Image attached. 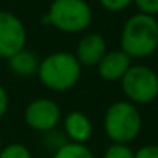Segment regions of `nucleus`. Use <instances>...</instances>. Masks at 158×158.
<instances>
[{"label":"nucleus","mask_w":158,"mask_h":158,"mask_svg":"<svg viewBox=\"0 0 158 158\" xmlns=\"http://www.w3.org/2000/svg\"><path fill=\"white\" fill-rule=\"evenodd\" d=\"M104 158H135V152L129 144L113 143L104 152Z\"/></svg>","instance_id":"4468645a"},{"label":"nucleus","mask_w":158,"mask_h":158,"mask_svg":"<svg viewBox=\"0 0 158 158\" xmlns=\"http://www.w3.org/2000/svg\"><path fill=\"white\" fill-rule=\"evenodd\" d=\"M8 106H10V98H8V93L6 90L0 85V118H2L6 110H8Z\"/></svg>","instance_id":"a211bd4d"},{"label":"nucleus","mask_w":158,"mask_h":158,"mask_svg":"<svg viewBox=\"0 0 158 158\" xmlns=\"http://www.w3.org/2000/svg\"><path fill=\"white\" fill-rule=\"evenodd\" d=\"M121 89L132 104H150L158 98V74L147 65H130L121 79Z\"/></svg>","instance_id":"39448f33"},{"label":"nucleus","mask_w":158,"mask_h":158,"mask_svg":"<svg viewBox=\"0 0 158 158\" xmlns=\"http://www.w3.org/2000/svg\"><path fill=\"white\" fill-rule=\"evenodd\" d=\"M135 158H158V144L143 146L135 152Z\"/></svg>","instance_id":"f3484780"},{"label":"nucleus","mask_w":158,"mask_h":158,"mask_svg":"<svg viewBox=\"0 0 158 158\" xmlns=\"http://www.w3.org/2000/svg\"><path fill=\"white\" fill-rule=\"evenodd\" d=\"M27 44L23 22L10 11H0V57L8 59Z\"/></svg>","instance_id":"423d86ee"},{"label":"nucleus","mask_w":158,"mask_h":158,"mask_svg":"<svg viewBox=\"0 0 158 158\" xmlns=\"http://www.w3.org/2000/svg\"><path fill=\"white\" fill-rule=\"evenodd\" d=\"M25 123L33 130L51 132L60 123V109L53 99H34L25 109Z\"/></svg>","instance_id":"0eeeda50"},{"label":"nucleus","mask_w":158,"mask_h":158,"mask_svg":"<svg viewBox=\"0 0 158 158\" xmlns=\"http://www.w3.org/2000/svg\"><path fill=\"white\" fill-rule=\"evenodd\" d=\"M0 158H31V152L20 143H13L0 149Z\"/></svg>","instance_id":"ddd939ff"},{"label":"nucleus","mask_w":158,"mask_h":158,"mask_svg":"<svg viewBox=\"0 0 158 158\" xmlns=\"http://www.w3.org/2000/svg\"><path fill=\"white\" fill-rule=\"evenodd\" d=\"M141 113L130 101H116L106 110L104 132L113 143L129 144L141 132Z\"/></svg>","instance_id":"7ed1b4c3"},{"label":"nucleus","mask_w":158,"mask_h":158,"mask_svg":"<svg viewBox=\"0 0 158 158\" xmlns=\"http://www.w3.org/2000/svg\"><path fill=\"white\" fill-rule=\"evenodd\" d=\"M6 62H8V68L20 77H28V76L37 74V68L40 64L37 54L27 48H22L20 51H17L16 54L8 57Z\"/></svg>","instance_id":"9b49d317"},{"label":"nucleus","mask_w":158,"mask_h":158,"mask_svg":"<svg viewBox=\"0 0 158 158\" xmlns=\"http://www.w3.org/2000/svg\"><path fill=\"white\" fill-rule=\"evenodd\" d=\"M92 16V8L85 0H54L45 16V23L62 33L74 34L90 27Z\"/></svg>","instance_id":"20e7f679"},{"label":"nucleus","mask_w":158,"mask_h":158,"mask_svg":"<svg viewBox=\"0 0 158 158\" xmlns=\"http://www.w3.org/2000/svg\"><path fill=\"white\" fill-rule=\"evenodd\" d=\"M0 149H2V136H0Z\"/></svg>","instance_id":"6ab92c4d"},{"label":"nucleus","mask_w":158,"mask_h":158,"mask_svg":"<svg viewBox=\"0 0 158 158\" xmlns=\"http://www.w3.org/2000/svg\"><path fill=\"white\" fill-rule=\"evenodd\" d=\"M130 65H132V59L123 50H113V51H107L96 67H98V74L104 81L115 82V81H121L126 71L130 68Z\"/></svg>","instance_id":"1a4fd4ad"},{"label":"nucleus","mask_w":158,"mask_h":158,"mask_svg":"<svg viewBox=\"0 0 158 158\" xmlns=\"http://www.w3.org/2000/svg\"><path fill=\"white\" fill-rule=\"evenodd\" d=\"M53 158H95V155L85 144L68 141L56 149Z\"/></svg>","instance_id":"f8f14e48"},{"label":"nucleus","mask_w":158,"mask_h":158,"mask_svg":"<svg viewBox=\"0 0 158 158\" xmlns=\"http://www.w3.org/2000/svg\"><path fill=\"white\" fill-rule=\"evenodd\" d=\"M121 50L130 59L152 56L158 48V20L155 16L136 13L129 17L121 31Z\"/></svg>","instance_id":"f257e3e1"},{"label":"nucleus","mask_w":158,"mask_h":158,"mask_svg":"<svg viewBox=\"0 0 158 158\" xmlns=\"http://www.w3.org/2000/svg\"><path fill=\"white\" fill-rule=\"evenodd\" d=\"M64 130H65V133H67V136L71 143L85 144L92 138L93 126H92L90 118L85 113L79 112V110H74V112H70L65 116Z\"/></svg>","instance_id":"9d476101"},{"label":"nucleus","mask_w":158,"mask_h":158,"mask_svg":"<svg viewBox=\"0 0 158 158\" xmlns=\"http://www.w3.org/2000/svg\"><path fill=\"white\" fill-rule=\"evenodd\" d=\"M107 53L106 39L98 33H89L81 37L76 47V59L81 65L85 67H96L99 60Z\"/></svg>","instance_id":"6e6552de"},{"label":"nucleus","mask_w":158,"mask_h":158,"mask_svg":"<svg viewBox=\"0 0 158 158\" xmlns=\"http://www.w3.org/2000/svg\"><path fill=\"white\" fill-rule=\"evenodd\" d=\"M133 3L139 10V13L156 16L158 14V0H133Z\"/></svg>","instance_id":"dca6fc26"},{"label":"nucleus","mask_w":158,"mask_h":158,"mask_svg":"<svg viewBox=\"0 0 158 158\" xmlns=\"http://www.w3.org/2000/svg\"><path fill=\"white\" fill-rule=\"evenodd\" d=\"M81 68L82 65L74 54L68 51H57L40 60L37 77L44 87L53 92H65L77 84L81 77Z\"/></svg>","instance_id":"f03ea898"},{"label":"nucleus","mask_w":158,"mask_h":158,"mask_svg":"<svg viewBox=\"0 0 158 158\" xmlns=\"http://www.w3.org/2000/svg\"><path fill=\"white\" fill-rule=\"evenodd\" d=\"M99 3L104 10L110 11V13H119L126 8H129L133 0H99Z\"/></svg>","instance_id":"2eb2a0df"}]
</instances>
